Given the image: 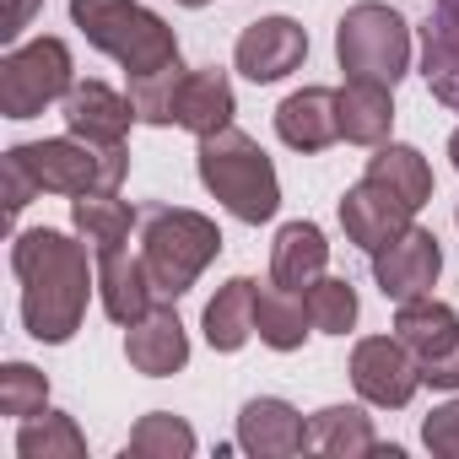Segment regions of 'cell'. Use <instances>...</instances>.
Masks as SVG:
<instances>
[{
  "label": "cell",
  "mask_w": 459,
  "mask_h": 459,
  "mask_svg": "<svg viewBox=\"0 0 459 459\" xmlns=\"http://www.w3.org/2000/svg\"><path fill=\"white\" fill-rule=\"evenodd\" d=\"M92 244L60 233V227H28L12 244V271L22 281V325L44 346H65L82 319L87 298L98 292V255Z\"/></svg>",
  "instance_id": "1"
},
{
  "label": "cell",
  "mask_w": 459,
  "mask_h": 459,
  "mask_svg": "<svg viewBox=\"0 0 459 459\" xmlns=\"http://www.w3.org/2000/svg\"><path fill=\"white\" fill-rule=\"evenodd\" d=\"M195 168H200V184L233 211L238 221L260 227L281 211V178H276V162L265 157V146L255 135H244L238 125H227L216 135H200V152H195Z\"/></svg>",
  "instance_id": "2"
},
{
  "label": "cell",
  "mask_w": 459,
  "mask_h": 459,
  "mask_svg": "<svg viewBox=\"0 0 459 459\" xmlns=\"http://www.w3.org/2000/svg\"><path fill=\"white\" fill-rule=\"evenodd\" d=\"M221 255V227L189 205H141V260L162 303H178Z\"/></svg>",
  "instance_id": "3"
},
{
  "label": "cell",
  "mask_w": 459,
  "mask_h": 459,
  "mask_svg": "<svg viewBox=\"0 0 459 459\" xmlns=\"http://www.w3.org/2000/svg\"><path fill=\"white\" fill-rule=\"evenodd\" d=\"M71 22L98 55L119 60L125 76H152L178 65V33L141 0H71Z\"/></svg>",
  "instance_id": "4"
},
{
  "label": "cell",
  "mask_w": 459,
  "mask_h": 459,
  "mask_svg": "<svg viewBox=\"0 0 459 459\" xmlns=\"http://www.w3.org/2000/svg\"><path fill=\"white\" fill-rule=\"evenodd\" d=\"M335 60L346 82L400 87V76L411 71V22L384 0H357L335 22Z\"/></svg>",
  "instance_id": "5"
},
{
  "label": "cell",
  "mask_w": 459,
  "mask_h": 459,
  "mask_svg": "<svg viewBox=\"0 0 459 459\" xmlns=\"http://www.w3.org/2000/svg\"><path fill=\"white\" fill-rule=\"evenodd\" d=\"M12 157L28 168V178L39 184V195H87V189H119L130 173V152L125 146H87L76 135H49V141H22L12 146Z\"/></svg>",
  "instance_id": "6"
},
{
  "label": "cell",
  "mask_w": 459,
  "mask_h": 459,
  "mask_svg": "<svg viewBox=\"0 0 459 459\" xmlns=\"http://www.w3.org/2000/svg\"><path fill=\"white\" fill-rule=\"evenodd\" d=\"M76 87V60L65 39H33V44H12V55L0 60V114L6 119H33L49 103H65V92Z\"/></svg>",
  "instance_id": "7"
},
{
  "label": "cell",
  "mask_w": 459,
  "mask_h": 459,
  "mask_svg": "<svg viewBox=\"0 0 459 459\" xmlns=\"http://www.w3.org/2000/svg\"><path fill=\"white\" fill-rule=\"evenodd\" d=\"M351 389L378 411H405L421 389V362L400 335H362L351 346Z\"/></svg>",
  "instance_id": "8"
},
{
  "label": "cell",
  "mask_w": 459,
  "mask_h": 459,
  "mask_svg": "<svg viewBox=\"0 0 459 459\" xmlns=\"http://www.w3.org/2000/svg\"><path fill=\"white\" fill-rule=\"evenodd\" d=\"M443 276V249H437V233L427 227H405L400 238H389L384 249H373V281L389 303H411V298H427Z\"/></svg>",
  "instance_id": "9"
},
{
  "label": "cell",
  "mask_w": 459,
  "mask_h": 459,
  "mask_svg": "<svg viewBox=\"0 0 459 459\" xmlns=\"http://www.w3.org/2000/svg\"><path fill=\"white\" fill-rule=\"evenodd\" d=\"M303 60H308V33H303V22H292V17H260V22H249V28L238 33V44H233V65H238L255 87L292 76Z\"/></svg>",
  "instance_id": "10"
},
{
  "label": "cell",
  "mask_w": 459,
  "mask_h": 459,
  "mask_svg": "<svg viewBox=\"0 0 459 459\" xmlns=\"http://www.w3.org/2000/svg\"><path fill=\"white\" fill-rule=\"evenodd\" d=\"M60 119H65V130L76 141H87L98 152L125 146L130 125H141L135 108H130V92H114L108 82H76L65 92V103H60Z\"/></svg>",
  "instance_id": "11"
},
{
  "label": "cell",
  "mask_w": 459,
  "mask_h": 459,
  "mask_svg": "<svg viewBox=\"0 0 459 459\" xmlns=\"http://www.w3.org/2000/svg\"><path fill=\"white\" fill-rule=\"evenodd\" d=\"M411 221H416V211L394 189H384L378 178H368V173H362V184H351L341 195V227H346V238L357 249H368V255L384 249L389 238H400Z\"/></svg>",
  "instance_id": "12"
},
{
  "label": "cell",
  "mask_w": 459,
  "mask_h": 459,
  "mask_svg": "<svg viewBox=\"0 0 459 459\" xmlns=\"http://www.w3.org/2000/svg\"><path fill=\"white\" fill-rule=\"evenodd\" d=\"M98 303L114 325H135L146 319L162 298L152 287V271L141 260V249L119 244V249H98Z\"/></svg>",
  "instance_id": "13"
},
{
  "label": "cell",
  "mask_w": 459,
  "mask_h": 459,
  "mask_svg": "<svg viewBox=\"0 0 459 459\" xmlns=\"http://www.w3.org/2000/svg\"><path fill=\"white\" fill-rule=\"evenodd\" d=\"M238 448L255 459H287L308 448V416L276 394H255L238 411Z\"/></svg>",
  "instance_id": "14"
},
{
  "label": "cell",
  "mask_w": 459,
  "mask_h": 459,
  "mask_svg": "<svg viewBox=\"0 0 459 459\" xmlns=\"http://www.w3.org/2000/svg\"><path fill=\"white\" fill-rule=\"evenodd\" d=\"M125 357H130V368L146 373V378H173V373H184V362H189V330H184V319L173 314V303H157L146 319L125 325Z\"/></svg>",
  "instance_id": "15"
},
{
  "label": "cell",
  "mask_w": 459,
  "mask_h": 459,
  "mask_svg": "<svg viewBox=\"0 0 459 459\" xmlns=\"http://www.w3.org/2000/svg\"><path fill=\"white\" fill-rule=\"evenodd\" d=\"M421 82L443 108L459 114V0H432L421 22Z\"/></svg>",
  "instance_id": "16"
},
{
  "label": "cell",
  "mask_w": 459,
  "mask_h": 459,
  "mask_svg": "<svg viewBox=\"0 0 459 459\" xmlns=\"http://www.w3.org/2000/svg\"><path fill=\"white\" fill-rule=\"evenodd\" d=\"M276 135L281 146L314 157V152H330L341 141V114H335V92L330 87H303V92H287L276 103Z\"/></svg>",
  "instance_id": "17"
},
{
  "label": "cell",
  "mask_w": 459,
  "mask_h": 459,
  "mask_svg": "<svg viewBox=\"0 0 459 459\" xmlns=\"http://www.w3.org/2000/svg\"><path fill=\"white\" fill-rule=\"evenodd\" d=\"M238 114V98H233V82L216 65H195L184 71V87H178V130H189L195 141L200 135H216L227 130Z\"/></svg>",
  "instance_id": "18"
},
{
  "label": "cell",
  "mask_w": 459,
  "mask_h": 459,
  "mask_svg": "<svg viewBox=\"0 0 459 459\" xmlns=\"http://www.w3.org/2000/svg\"><path fill=\"white\" fill-rule=\"evenodd\" d=\"M330 265V244H325V227L319 221H287L276 244H271V281L276 287H314Z\"/></svg>",
  "instance_id": "19"
},
{
  "label": "cell",
  "mask_w": 459,
  "mask_h": 459,
  "mask_svg": "<svg viewBox=\"0 0 459 459\" xmlns=\"http://www.w3.org/2000/svg\"><path fill=\"white\" fill-rule=\"evenodd\" d=\"M335 114H341V141H351V146H384L389 130H394V87L346 82V87H335Z\"/></svg>",
  "instance_id": "20"
},
{
  "label": "cell",
  "mask_w": 459,
  "mask_h": 459,
  "mask_svg": "<svg viewBox=\"0 0 459 459\" xmlns=\"http://www.w3.org/2000/svg\"><path fill=\"white\" fill-rule=\"evenodd\" d=\"M255 292H260L255 276H233L216 287V298L205 303V319H200L211 351H244L255 341Z\"/></svg>",
  "instance_id": "21"
},
{
  "label": "cell",
  "mask_w": 459,
  "mask_h": 459,
  "mask_svg": "<svg viewBox=\"0 0 459 459\" xmlns=\"http://www.w3.org/2000/svg\"><path fill=\"white\" fill-rule=\"evenodd\" d=\"M255 335L271 351H298L314 335V319H308L303 292L276 287V281H260V292H255Z\"/></svg>",
  "instance_id": "22"
},
{
  "label": "cell",
  "mask_w": 459,
  "mask_h": 459,
  "mask_svg": "<svg viewBox=\"0 0 459 459\" xmlns=\"http://www.w3.org/2000/svg\"><path fill=\"white\" fill-rule=\"evenodd\" d=\"M308 448L330 454V459H362V454H378L384 443L362 405H325L308 416Z\"/></svg>",
  "instance_id": "23"
},
{
  "label": "cell",
  "mask_w": 459,
  "mask_h": 459,
  "mask_svg": "<svg viewBox=\"0 0 459 459\" xmlns=\"http://www.w3.org/2000/svg\"><path fill=\"white\" fill-rule=\"evenodd\" d=\"M394 335L411 346V357H416V362H432L437 351H448V346L459 341V314L427 292V298L394 303Z\"/></svg>",
  "instance_id": "24"
},
{
  "label": "cell",
  "mask_w": 459,
  "mask_h": 459,
  "mask_svg": "<svg viewBox=\"0 0 459 459\" xmlns=\"http://www.w3.org/2000/svg\"><path fill=\"white\" fill-rule=\"evenodd\" d=\"M71 221H76V233L98 249H119L130 244V227H141V211L130 200H119V189H87L71 200Z\"/></svg>",
  "instance_id": "25"
},
{
  "label": "cell",
  "mask_w": 459,
  "mask_h": 459,
  "mask_svg": "<svg viewBox=\"0 0 459 459\" xmlns=\"http://www.w3.org/2000/svg\"><path fill=\"white\" fill-rule=\"evenodd\" d=\"M368 178H378L384 189H394L411 211H421V205L432 200V168H427V157H421L416 146H405V141H384V146H373V157H368Z\"/></svg>",
  "instance_id": "26"
},
{
  "label": "cell",
  "mask_w": 459,
  "mask_h": 459,
  "mask_svg": "<svg viewBox=\"0 0 459 459\" xmlns=\"http://www.w3.org/2000/svg\"><path fill=\"white\" fill-rule=\"evenodd\" d=\"M17 459H87V432L65 411H39L17 427Z\"/></svg>",
  "instance_id": "27"
},
{
  "label": "cell",
  "mask_w": 459,
  "mask_h": 459,
  "mask_svg": "<svg viewBox=\"0 0 459 459\" xmlns=\"http://www.w3.org/2000/svg\"><path fill=\"white\" fill-rule=\"evenodd\" d=\"M189 454H195V427L173 411H146L125 437V459H189Z\"/></svg>",
  "instance_id": "28"
},
{
  "label": "cell",
  "mask_w": 459,
  "mask_h": 459,
  "mask_svg": "<svg viewBox=\"0 0 459 459\" xmlns=\"http://www.w3.org/2000/svg\"><path fill=\"white\" fill-rule=\"evenodd\" d=\"M303 303H308V319H314L319 335H346L357 325V314H362L357 287L341 281V276H319L314 287H303Z\"/></svg>",
  "instance_id": "29"
},
{
  "label": "cell",
  "mask_w": 459,
  "mask_h": 459,
  "mask_svg": "<svg viewBox=\"0 0 459 459\" xmlns=\"http://www.w3.org/2000/svg\"><path fill=\"white\" fill-rule=\"evenodd\" d=\"M178 87H184V65L152 71V76H130V108L141 125H178Z\"/></svg>",
  "instance_id": "30"
},
{
  "label": "cell",
  "mask_w": 459,
  "mask_h": 459,
  "mask_svg": "<svg viewBox=\"0 0 459 459\" xmlns=\"http://www.w3.org/2000/svg\"><path fill=\"white\" fill-rule=\"evenodd\" d=\"M39 411H49V378L33 362H6L0 368V416L28 421Z\"/></svg>",
  "instance_id": "31"
},
{
  "label": "cell",
  "mask_w": 459,
  "mask_h": 459,
  "mask_svg": "<svg viewBox=\"0 0 459 459\" xmlns=\"http://www.w3.org/2000/svg\"><path fill=\"white\" fill-rule=\"evenodd\" d=\"M421 443L437 459H459V400H443L427 421H421Z\"/></svg>",
  "instance_id": "32"
},
{
  "label": "cell",
  "mask_w": 459,
  "mask_h": 459,
  "mask_svg": "<svg viewBox=\"0 0 459 459\" xmlns=\"http://www.w3.org/2000/svg\"><path fill=\"white\" fill-rule=\"evenodd\" d=\"M421 384H432V389H459V341L448 346V351H437L432 362H421Z\"/></svg>",
  "instance_id": "33"
},
{
  "label": "cell",
  "mask_w": 459,
  "mask_h": 459,
  "mask_svg": "<svg viewBox=\"0 0 459 459\" xmlns=\"http://www.w3.org/2000/svg\"><path fill=\"white\" fill-rule=\"evenodd\" d=\"M39 6H44V0H6V17H0V39L17 44V39L28 33V22L39 17Z\"/></svg>",
  "instance_id": "34"
},
{
  "label": "cell",
  "mask_w": 459,
  "mask_h": 459,
  "mask_svg": "<svg viewBox=\"0 0 459 459\" xmlns=\"http://www.w3.org/2000/svg\"><path fill=\"white\" fill-rule=\"evenodd\" d=\"M448 162H454V168H459V130H454V135H448Z\"/></svg>",
  "instance_id": "35"
},
{
  "label": "cell",
  "mask_w": 459,
  "mask_h": 459,
  "mask_svg": "<svg viewBox=\"0 0 459 459\" xmlns=\"http://www.w3.org/2000/svg\"><path fill=\"white\" fill-rule=\"evenodd\" d=\"M173 6H189V12H200V6H211V0H173Z\"/></svg>",
  "instance_id": "36"
},
{
  "label": "cell",
  "mask_w": 459,
  "mask_h": 459,
  "mask_svg": "<svg viewBox=\"0 0 459 459\" xmlns=\"http://www.w3.org/2000/svg\"><path fill=\"white\" fill-rule=\"evenodd\" d=\"M454 221H459V211H454Z\"/></svg>",
  "instance_id": "37"
}]
</instances>
